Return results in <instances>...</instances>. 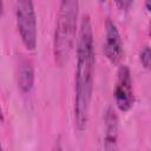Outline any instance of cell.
<instances>
[{
    "label": "cell",
    "mask_w": 151,
    "mask_h": 151,
    "mask_svg": "<svg viewBox=\"0 0 151 151\" xmlns=\"http://www.w3.org/2000/svg\"><path fill=\"white\" fill-rule=\"evenodd\" d=\"M94 63L96 58L91 19L88 15H84L78 37L74 97V120L79 131H83L86 127L88 120V110L93 90Z\"/></svg>",
    "instance_id": "cell-1"
},
{
    "label": "cell",
    "mask_w": 151,
    "mask_h": 151,
    "mask_svg": "<svg viewBox=\"0 0 151 151\" xmlns=\"http://www.w3.org/2000/svg\"><path fill=\"white\" fill-rule=\"evenodd\" d=\"M78 7L79 4L76 0H64L59 6L53 40V55L59 67L67 63L73 48Z\"/></svg>",
    "instance_id": "cell-2"
},
{
    "label": "cell",
    "mask_w": 151,
    "mask_h": 151,
    "mask_svg": "<svg viewBox=\"0 0 151 151\" xmlns=\"http://www.w3.org/2000/svg\"><path fill=\"white\" fill-rule=\"evenodd\" d=\"M17 25L21 40L27 50H34L37 46V17L33 2L20 0L15 7Z\"/></svg>",
    "instance_id": "cell-3"
},
{
    "label": "cell",
    "mask_w": 151,
    "mask_h": 151,
    "mask_svg": "<svg viewBox=\"0 0 151 151\" xmlns=\"http://www.w3.org/2000/svg\"><path fill=\"white\" fill-rule=\"evenodd\" d=\"M114 99L117 107L123 112L129 111L133 105L134 97L132 91V79L127 66H122L118 71V78L114 88Z\"/></svg>",
    "instance_id": "cell-4"
},
{
    "label": "cell",
    "mask_w": 151,
    "mask_h": 151,
    "mask_svg": "<svg viewBox=\"0 0 151 151\" xmlns=\"http://www.w3.org/2000/svg\"><path fill=\"white\" fill-rule=\"evenodd\" d=\"M104 53L112 64H119L124 57L123 42L116 24L107 19L105 22V42Z\"/></svg>",
    "instance_id": "cell-5"
},
{
    "label": "cell",
    "mask_w": 151,
    "mask_h": 151,
    "mask_svg": "<svg viewBox=\"0 0 151 151\" xmlns=\"http://www.w3.org/2000/svg\"><path fill=\"white\" fill-rule=\"evenodd\" d=\"M118 117L112 107L106 111L105 114V137L104 147L105 151H118Z\"/></svg>",
    "instance_id": "cell-6"
},
{
    "label": "cell",
    "mask_w": 151,
    "mask_h": 151,
    "mask_svg": "<svg viewBox=\"0 0 151 151\" xmlns=\"http://www.w3.org/2000/svg\"><path fill=\"white\" fill-rule=\"evenodd\" d=\"M34 84V70L29 61L24 60L20 64L19 67V74H18V86L21 90V92L27 93L32 90Z\"/></svg>",
    "instance_id": "cell-7"
},
{
    "label": "cell",
    "mask_w": 151,
    "mask_h": 151,
    "mask_svg": "<svg viewBox=\"0 0 151 151\" xmlns=\"http://www.w3.org/2000/svg\"><path fill=\"white\" fill-rule=\"evenodd\" d=\"M140 63L146 70H151V47L144 46L140 51Z\"/></svg>",
    "instance_id": "cell-8"
},
{
    "label": "cell",
    "mask_w": 151,
    "mask_h": 151,
    "mask_svg": "<svg viewBox=\"0 0 151 151\" xmlns=\"http://www.w3.org/2000/svg\"><path fill=\"white\" fill-rule=\"evenodd\" d=\"M117 5L120 6L122 8H127L129 6L132 5V2H131V1H127V2H126V1H123V2H117Z\"/></svg>",
    "instance_id": "cell-9"
},
{
    "label": "cell",
    "mask_w": 151,
    "mask_h": 151,
    "mask_svg": "<svg viewBox=\"0 0 151 151\" xmlns=\"http://www.w3.org/2000/svg\"><path fill=\"white\" fill-rule=\"evenodd\" d=\"M145 6H146V8L151 12V1H146V2H145Z\"/></svg>",
    "instance_id": "cell-10"
},
{
    "label": "cell",
    "mask_w": 151,
    "mask_h": 151,
    "mask_svg": "<svg viewBox=\"0 0 151 151\" xmlns=\"http://www.w3.org/2000/svg\"><path fill=\"white\" fill-rule=\"evenodd\" d=\"M149 34H150V37H151V24H150V28H149Z\"/></svg>",
    "instance_id": "cell-11"
}]
</instances>
